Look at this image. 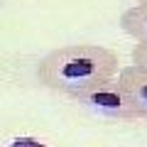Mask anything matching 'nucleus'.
<instances>
[{"mask_svg": "<svg viewBox=\"0 0 147 147\" xmlns=\"http://www.w3.org/2000/svg\"><path fill=\"white\" fill-rule=\"evenodd\" d=\"M118 74V54L100 44H64L44 54L37 66L39 84L71 100L91 86L115 79Z\"/></svg>", "mask_w": 147, "mask_h": 147, "instance_id": "1", "label": "nucleus"}, {"mask_svg": "<svg viewBox=\"0 0 147 147\" xmlns=\"http://www.w3.org/2000/svg\"><path fill=\"white\" fill-rule=\"evenodd\" d=\"M74 100L86 113L100 118V120H110V123L135 120V110H132L130 100H127L125 91H123L120 81H118V76L110 79V81H103L98 86H91L88 91L79 93Z\"/></svg>", "mask_w": 147, "mask_h": 147, "instance_id": "2", "label": "nucleus"}, {"mask_svg": "<svg viewBox=\"0 0 147 147\" xmlns=\"http://www.w3.org/2000/svg\"><path fill=\"white\" fill-rule=\"evenodd\" d=\"M118 81H120L123 91H125L127 100H130L132 110H135V118L147 120V71L130 64V66L120 69Z\"/></svg>", "mask_w": 147, "mask_h": 147, "instance_id": "3", "label": "nucleus"}, {"mask_svg": "<svg viewBox=\"0 0 147 147\" xmlns=\"http://www.w3.org/2000/svg\"><path fill=\"white\" fill-rule=\"evenodd\" d=\"M120 27L135 42H147V7L135 5L130 10H125L120 17Z\"/></svg>", "mask_w": 147, "mask_h": 147, "instance_id": "4", "label": "nucleus"}, {"mask_svg": "<svg viewBox=\"0 0 147 147\" xmlns=\"http://www.w3.org/2000/svg\"><path fill=\"white\" fill-rule=\"evenodd\" d=\"M130 59H132L135 66H140V69L147 71V42H137L132 47V52H130Z\"/></svg>", "mask_w": 147, "mask_h": 147, "instance_id": "5", "label": "nucleus"}, {"mask_svg": "<svg viewBox=\"0 0 147 147\" xmlns=\"http://www.w3.org/2000/svg\"><path fill=\"white\" fill-rule=\"evenodd\" d=\"M137 5H142V7H147V0H137Z\"/></svg>", "mask_w": 147, "mask_h": 147, "instance_id": "6", "label": "nucleus"}]
</instances>
